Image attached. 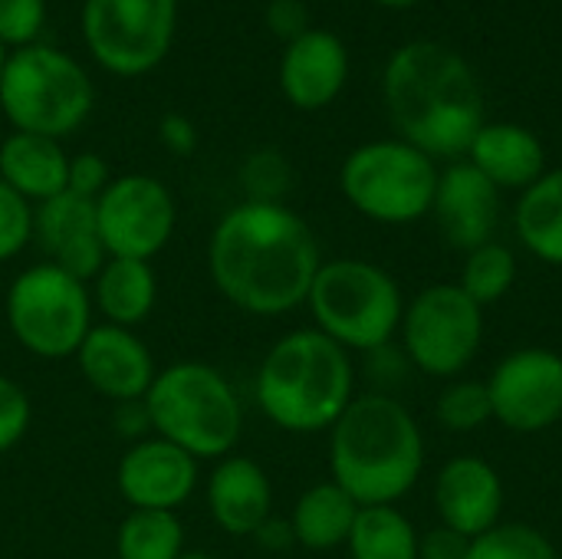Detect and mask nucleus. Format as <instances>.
Masks as SVG:
<instances>
[{
  "instance_id": "1",
  "label": "nucleus",
  "mask_w": 562,
  "mask_h": 559,
  "mask_svg": "<svg viewBox=\"0 0 562 559\" xmlns=\"http://www.w3.org/2000/svg\"><path fill=\"white\" fill-rule=\"evenodd\" d=\"M319 267L313 227L286 204L240 201L207 237V277L247 316H286L306 306Z\"/></svg>"
},
{
  "instance_id": "2",
  "label": "nucleus",
  "mask_w": 562,
  "mask_h": 559,
  "mask_svg": "<svg viewBox=\"0 0 562 559\" xmlns=\"http://www.w3.org/2000/svg\"><path fill=\"white\" fill-rule=\"evenodd\" d=\"M382 92L402 138L431 158H458L484 125V89L454 49L428 40L392 53Z\"/></svg>"
},
{
  "instance_id": "3",
  "label": "nucleus",
  "mask_w": 562,
  "mask_h": 559,
  "mask_svg": "<svg viewBox=\"0 0 562 559\" xmlns=\"http://www.w3.org/2000/svg\"><path fill=\"white\" fill-rule=\"evenodd\" d=\"M425 471V438L415 415L385 392L349 402L329 428V481L359 507L398 504Z\"/></svg>"
},
{
  "instance_id": "4",
  "label": "nucleus",
  "mask_w": 562,
  "mask_h": 559,
  "mask_svg": "<svg viewBox=\"0 0 562 559\" xmlns=\"http://www.w3.org/2000/svg\"><path fill=\"white\" fill-rule=\"evenodd\" d=\"M254 399L263 418L280 432H329L356 399L352 353L316 326L290 329L263 353Z\"/></svg>"
},
{
  "instance_id": "5",
  "label": "nucleus",
  "mask_w": 562,
  "mask_h": 559,
  "mask_svg": "<svg viewBox=\"0 0 562 559\" xmlns=\"http://www.w3.org/2000/svg\"><path fill=\"white\" fill-rule=\"evenodd\" d=\"M145 409L151 435L178 445L194 461L234 455L244 435V405L231 379L201 359H181L158 369Z\"/></svg>"
},
{
  "instance_id": "6",
  "label": "nucleus",
  "mask_w": 562,
  "mask_h": 559,
  "mask_svg": "<svg viewBox=\"0 0 562 559\" xmlns=\"http://www.w3.org/2000/svg\"><path fill=\"white\" fill-rule=\"evenodd\" d=\"M95 105V86L86 66L59 46L30 43L10 49L0 72V115L13 132L63 142Z\"/></svg>"
},
{
  "instance_id": "7",
  "label": "nucleus",
  "mask_w": 562,
  "mask_h": 559,
  "mask_svg": "<svg viewBox=\"0 0 562 559\" xmlns=\"http://www.w3.org/2000/svg\"><path fill=\"white\" fill-rule=\"evenodd\" d=\"M313 326L349 353H379L402 329L405 297L395 277L359 257L323 260L306 297Z\"/></svg>"
},
{
  "instance_id": "8",
  "label": "nucleus",
  "mask_w": 562,
  "mask_h": 559,
  "mask_svg": "<svg viewBox=\"0 0 562 559\" xmlns=\"http://www.w3.org/2000/svg\"><path fill=\"white\" fill-rule=\"evenodd\" d=\"M3 316L13 343L43 362L72 359L95 326L89 283L49 260L23 267L3 297Z\"/></svg>"
},
{
  "instance_id": "9",
  "label": "nucleus",
  "mask_w": 562,
  "mask_h": 559,
  "mask_svg": "<svg viewBox=\"0 0 562 559\" xmlns=\"http://www.w3.org/2000/svg\"><path fill=\"white\" fill-rule=\"evenodd\" d=\"M435 158L405 138L366 142L339 168L342 198L369 221L402 227L431 214L438 191Z\"/></svg>"
},
{
  "instance_id": "10",
  "label": "nucleus",
  "mask_w": 562,
  "mask_h": 559,
  "mask_svg": "<svg viewBox=\"0 0 562 559\" xmlns=\"http://www.w3.org/2000/svg\"><path fill=\"white\" fill-rule=\"evenodd\" d=\"M402 346L412 366L435 379H458L481 353L484 306L458 283H435L415 293L402 316Z\"/></svg>"
},
{
  "instance_id": "11",
  "label": "nucleus",
  "mask_w": 562,
  "mask_h": 559,
  "mask_svg": "<svg viewBox=\"0 0 562 559\" xmlns=\"http://www.w3.org/2000/svg\"><path fill=\"white\" fill-rule=\"evenodd\" d=\"M175 30L178 0H82V40L92 59L122 79L158 69Z\"/></svg>"
},
{
  "instance_id": "12",
  "label": "nucleus",
  "mask_w": 562,
  "mask_h": 559,
  "mask_svg": "<svg viewBox=\"0 0 562 559\" xmlns=\"http://www.w3.org/2000/svg\"><path fill=\"white\" fill-rule=\"evenodd\" d=\"M95 221L105 257L151 264L175 237L178 201L161 178L132 171L112 178L95 198Z\"/></svg>"
},
{
  "instance_id": "13",
  "label": "nucleus",
  "mask_w": 562,
  "mask_h": 559,
  "mask_svg": "<svg viewBox=\"0 0 562 559\" xmlns=\"http://www.w3.org/2000/svg\"><path fill=\"white\" fill-rule=\"evenodd\" d=\"M494 422L517 435H540L562 422V356L543 346H527L504 356L491 379Z\"/></svg>"
},
{
  "instance_id": "14",
  "label": "nucleus",
  "mask_w": 562,
  "mask_h": 559,
  "mask_svg": "<svg viewBox=\"0 0 562 559\" xmlns=\"http://www.w3.org/2000/svg\"><path fill=\"white\" fill-rule=\"evenodd\" d=\"M201 484V461L178 445L148 435L132 441L115 465V488L128 511L178 514Z\"/></svg>"
},
{
  "instance_id": "15",
  "label": "nucleus",
  "mask_w": 562,
  "mask_h": 559,
  "mask_svg": "<svg viewBox=\"0 0 562 559\" xmlns=\"http://www.w3.org/2000/svg\"><path fill=\"white\" fill-rule=\"evenodd\" d=\"M72 359L86 385L115 405L145 399L158 376L148 343L135 329L109 323H95Z\"/></svg>"
},
{
  "instance_id": "16",
  "label": "nucleus",
  "mask_w": 562,
  "mask_h": 559,
  "mask_svg": "<svg viewBox=\"0 0 562 559\" xmlns=\"http://www.w3.org/2000/svg\"><path fill=\"white\" fill-rule=\"evenodd\" d=\"M33 241L43 250V260L86 283L109 260L99 237L95 201H86L69 191L33 208Z\"/></svg>"
},
{
  "instance_id": "17",
  "label": "nucleus",
  "mask_w": 562,
  "mask_h": 559,
  "mask_svg": "<svg viewBox=\"0 0 562 559\" xmlns=\"http://www.w3.org/2000/svg\"><path fill=\"white\" fill-rule=\"evenodd\" d=\"M431 214L454 250H474L494 241L501 221V188L491 185L471 161H454L438 175Z\"/></svg>"
},
{
  "instance_id": "18",
  "label": "nucleus",
  "mask_w": 562,
  "mask_h": 559,
  "mask_svg": "<svg viewBox=\"0 0 562 559\" xmlns=\"http://www.w3.org/2000/svg\"><path fill=\"white\" fill-rule=\"evenodd\" d=\"M204 504L221 534L250 540L260 524L273 517V484L267 468L237 451L214 461L204 484Z\"/></svg>"
},
{
  "instance_id": "19",
  "label": "nucleus",
  "mask_w": 562,
  "mask_h": 559,
  "mask_svg": "<svg viewBox=\"0 0 562 559\" xmlns=\"http://www.w3.org/2000/svg\"><path fill=\"white\" fill-rule=\"evenodd\" d=\"M435 507L445 527L474 540L501 524L504 481L484 458H451L435 478Z\"/></svg>"
},
{
  "instance_id": "20",
  "label": "nucleus",
  "mask_w": 562,
  "mask_h": 559,
  "mask_svg": "<svg viewBox=\"0 0 562 559\" xmlns=\"http://www.w3.org/2000/svg\"><path fill=\"white\" fill-rule=\"evenodd\" d=\"M349 79L346 43L329 30H306L280 56V92L293 109L316 112L336 102Z\"/></svg>"
},
{
  "instance_id": "21",
  "label": "nucleus",
  "mask_w": 562,
  "mask_h": 559,
  "mask_svg": "<svg viewBox=\"0 0 562 559\" xmlns=\"http://www.w3.org/2000/svg\"><path fill=\"white\" fill-rule=\"evenodd\" d=\"M468 161L501 191H527L547 171L540 138L514 122H484L468 148Z\"/></svg>"
},
{
  "instance_id": "22",
  "label": "nucleus",
  "mask_w": 562,
  "mask_h": 559,
  "mask_svg": "<svg viewBox=\"0 0 562 559\" xmlns=\"http://www.w3.org/2000/svg\"><path fill=\"white\" fill-rule=\"evenodd\" d=\"M89 297L102 323L138 329L158 306V273L148 260L109 257L89 280Z\"/></svg>"
},
{
  "instance_id": "23",
  "label": "nucleus",
  "mask_w": 562,
  "mask_h": 559,
  "mask_svg": "<svg viewBox=\"0 0 562 559\" xmlns=\"http://www.w3.org/2000/svg\"><path fill=\"white\" fill-rule=\"evenodd\" d=\"M69 175V155L56 138L10 132L0 142V181H7L33 208L63 194Z\"/></svg>"
},
{
  "instance_id": "24",
  "label": "nucleus",
  "mask_w": 562,
  "mask_h": 559,
  "mask_svg": "<svg viewBox=\"0 0 562 559\" xmlns=\"http://www.w3.org/2000/svg\"><path fill=\"white\" fill-rule=\"evenodd\" d=\"M356 514H359V504L336 481H319L296 497L286 521L293 527L296 547L310 554H326V550L346 547Z\"/></svg>"
},
{
  "instance_id": "25",
  "label": "nucleus",
  "mask_w": 562,
  "mask_h": 559,
  "mask_svg": "<svg viewBox=\"0 0 562 559\" xmlns=\"http://www.w3.org/2000/svg\"><path fill=\"white\" fill-rule=\"evenodd\" d=\"M514 227L533 257L562 267V168L543 171L527 191H520Z\"/></svg>"
},
{
  "instance_id": "26",
  "label": "nucleus",
  "mask_w": 562,
  "mask_h": 559,
  "mask_svg": "<svg viewBox=\"0 0 562 559\" xmlns=\"http://www.w3.org/2000/svg\"><path fill=\"white\" fill-rule=\"evenodd\" d=\"M346 550L352 559H418V530L395 504L359 507Z\"/></svg>"
},
{
  "instance_id": "27",
  "label": "nucleus",
  "mask_w": 562,
  "mask_h": 559,
  "mask_svg": "<svg viewBox=\"0 0 562 559\" xmlns=\"http://www.w3.org/2000/svg\"><path fill=\"white\" fill-rule=\"evenodd\" d=\"M188 550L184 524L165 511H128L115 530V559H178Z\"/></svg>"
},
{
  "instance_id": "28",
  "label": "nucleus",
  "mask_w": 562,
  "mask_h": 559,
  "mask_svg": "<svg viewBox=\"0 0 562 559\" xmlns=\"http://www.w3.org/2000/svg\"><path fill=\"white\" fill-rule=\"evenodd\" d=\"M517 283V257L507 244L487 241L474 250L464 254L461 280L458 287L477 303V306H494L501 303L510 287Z\"/></svg>"
},
{
  "instance_id": "29",
  "label": "nucleus",
  "mask_w": 562,
  "mask_h": 559,
  "mask_svg": "<svg viewBox=\"0 0 562 559\" xmlns=\"http://www.w3.org/2000/svg\"><path fill=\"white\" fill-rule=\"evenodd\" d=\"M435 415H438L441 428L458 432V435H471V432L484 428V425L494 418L487 382H477V379H454V382L441 392V399H438V405H435Z\"/></svg>"
},
{
  "instance_id": "30",
  "label": "nucleus",
  "mask_w": 562,
  "mask_h": 559,
  "mask_svg": "<svg viewBox=\"0 0 562 559\" xmlns=\"http://www.w3.org/2000/svg\"><path fill=\"white\" fill-rule=\"evenodd\" d=\"M237 181L244 188V201L283 204L286 191L293 188V165L277 148H257L240 161Z\"/></svg>"
},
{
  "instance_id": "31",
  "label": "nucleus",
  "mask_w": 562,
  "mask_h": 559,
  "mask_svg": "<svg viewBox=\"0 0 562 559\" xmlns=\"http://www.w3.org/2000/svg\"><path fill=\"white\" fill-rule=\"evenodd\" d=\"M468 559H560V554L530 524H497L471 540Z\"/></svg>"
},
{
  "instance_id": "32",
  "label": "nucleus",
  "mask_w": 562,
  "mask_h": 559,
  "mask_svg": "<svg viewBox=\"0 0 562 559\" xmlns=\"http://www.w3.org/2000/svg\"><path fill=\"white\" fill-rule=\"evenodd\" d=\"M33 244V204L0 181V264L16 260Z\"/></svg>"
},
{
  "instance_id": "33",
  "label": "nucleus",
  "mask_w": 562,
  "mask_h": 559,
  "mask_svg": "<svg viewBox=\"0 0 562 559\" xmlns=\"http://www.w3.org/2000/svg\"><path fill=\"white\" fill-rule=\"evenodd\" d=\"M46 26V0H0V43L20 49L40 43Z\"/></svg>"
},
{
  "instance_id": "34",
  "label": "nucleus",
  "mask_w": 562,
  "mask_h": 559,
  "mask_svg": "<svg viewBox=\"0 0 562 559\" xmlns=\"http://www.w3.org/2000/svg\"><path fill=\"white\" fill-rule=\"evenodd\" d=\"M33 422V402L26 395V389L0 372V455L13 451Z\"/></svg>"
},
{
  "instance_id": "35",
  "label": "nucleus",
  "mask_w": 562,
  "mask_h": 559,
  "mask_svg": "<svg viewBox=\"0 0 562 559\" xmlns=\"http://www.w3.org/2000/svg\"><path fill=\"white\" fill-rule=\"evenodd\" d=\"M112 181V171H109V161L95 152H79V155H69V175H66V191L69 194H79L86 201H95Z\"/></svg>"
},
{
  "instance_id": "36",
  "label": "nucleus",
  "mask_w": 562,
  "mask_h": 559,
  "mask_svg": "<svg viewBox=\"0 0 562 559\" xmlns=\"http://www.w3.org/2000/svg\"><path fill=\"white\" fill-rule=\"evenodd\" d=\"M263 20H267L270 33L280 36L283 43H290L310 30V10L303 0H270L263 10Z\"/></svg>"
},
{
  "instance_id": "37",
  "label": "nucleus",
  "mask_w": 562,
  "mask_h": 559,
  "mask_svg": "<svg viewBox=\"0 0 562 559\" xmlns=\"http://www.w3.org/2000/svg\"><path fill=\"white\" fill-rule=\"evenodd\" d=\"M471 557V540L461 537L458 530L438 524L428 534H418V559H468Z\"/></svg>"
},
{
  "instance_id": "38",
  "label": "nucleus",
  "mask_w": 562,
  "mask_h": 559,
  "mask_svg": "<svg viewBox=\"0 0 562 559\" xmlns=\"http://www.w3.org/2000/svg\"><path fill=\"white\" fill-rule=\"evenodd\" d=\"M158 142L175 155V158H188L198 148V128L184 112H165L158 119Z\"/></svg>"
},
{
  "instance_id": "39",
  "label": "nucleus",
  "mask_w": 562,
  "mask_h": 559,
  "mask_svg": "<svg viewBox=\"0 0 562 559\" xmlns=\"http://www.w3.org/2000/svg\"><path fill=\"white\" fill-rule=\"evenodd\" d=\"M115 432H119L128 445H132V441H142V438H148V435H151V422H148L145 399L115 405Z\"/></svg>"
},
{
  "instance_id": "40",
  "label": "nucleus",
  "mask_w": 562,
  "mask_h": 559,
  "mask_svg": "<svg viewBox=\"0 0 562 559\" xmlns=\"http://www.w3.org/2000/svg\"><path fill=\"white\" fill-rule=\"evenodd\" d=\"M260 550H267V554H286L290 547H296V540H293V527H290V521H283V517H270V521H263L260 524V530L250 537Z\"/></svg>"
},
{
  "instance_id": "41",
  "label": "nucleus",
  "mask_w": 562,
  "mask_h": 559,
  "mask_svg": "<svg viewBox=\"0 0 562 559\" xmlns=\"http://www.w3.org/2000/svg\"><path fill=\"white\" fill-rule=\"evenodd\" d=\"M375 3L392 7V10H402V7H412V3H418V0H375Z\"/></svg>"
},
{
  "instance_id": "42",
  "label": "nucleus",
  "mask_w": 562,
  "mask_h": 559,
  "mask_svg": "<svg viewBox=\"0 0 562 559\" xmlns=\"http://www.w3.org/2000/svg\"><path fill=\"white\" fill-rule=\"evenodd\" d=\"M178 559H217V557H211V554H204V550H184Z\"/></svg>"
},
{
  "instance_id": "43",
  "label": "nucleus",
  "mask_w": 562,
  "mask_h": 559,
  "mask_svg": "<svg viewBox=\"0 0 562 559\" xmlns=\"http://www.w3.org/2000/svg\"><path fill=\"white\" fill-rule=\"evenodd\" d=\"M7 56H10V49H7V46L0 43V72H3V66H7Z\"/></svg>"
},
{
  "instance_id": "44",
  "label": "nucleus",
  "mask_w": 562,
  "mask_h": 559,
  "mask_svg": "<svg viewBox=\"0 0 562 559\" xmlns=\"http://www.w3.org/2000/svg\"><path fill=\"white\" fill-rule=\"evenodd\" d=\"M0 142H3V132H0Z\"/></svg>"
}]
</instances>
